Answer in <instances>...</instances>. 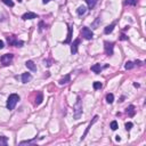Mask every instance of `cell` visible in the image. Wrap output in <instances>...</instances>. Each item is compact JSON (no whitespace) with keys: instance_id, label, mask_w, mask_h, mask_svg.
Listing matches in <instances>:
<instances>
[{"instance_id":"obj_1","label":"cell","mask_w":146,"mask_h":146,"mask_svg":"<svg viewBox=\"0 0 146 146\" xmlns=\"http://www.w3.org/2000/svg\"><path fill=\"white\" fill-rule=\"evenodd\" d=\"M18 101H20V96H18L17 94H12V95H9L8 99H7V108H8L9 111L14 110Z\"/></svg>"},{"instance_id":"obj_2","label":"cell","mask_w":146,"mask_h":146,"mask_svg":"<svg viewBox=\"0 0 146 146\" xmlns=\"http://www.w3.org/2000/svg\"><path fill=\"white\" fill-rule=\"evenodd\" d=\"M74 119H80L81 114H82V101H81V97L78 96L77 97V103L74 104Z\"/></svg>"},{"instance_id":"obj_3","label":"cell","mask_w":146,"mask_h":146,"mask_svg":"<svg viewBox=\"0 0 146 146\" xmlns=\"http://www.w3.org/2000/svg\"><path fill=\"white\" fill-rule=\"evenodd\" d=\"M13 58H14V55L13 54H5L0 57V62L2 63V65L7 66V65H10V64H12Z\"/></svg>"},{"instance_id":"obj_4","label":"cell","mask_w":146,"mask_h":146,"mask_svg":"<svg viewBox=\"0 0 146 146\" xmlns=\"http://www.w3.org/2000/svg\"><path fill=\"white\" fill-rule=\"evenodd\" d=\"M113 48H114V43H113V42L105 41V43H104V49H105V54L107 55V56H111V55H113Z\"/></svg>"},{"instance_id":"obj_5","label":"cell","mask_w":146,"mask_h":146,"mask_svg":"<svg viewBox=\"0 0 146 146\" xmlns=\"http://www.w3.org/2000/svg\"><path fill=\"white\" fill-rule=\"evenodd\" d=\"M81 34H82V37H83L84 39H87V40H90V39L94 37V33H92V31L90 30L89 27H83L82 31H81Z\"/></svg>"},{"instance_id":"obj_6","label":"cell","mask_w":146,"mask_h":146,"mask_svg":"<svg viewBox=\"0 0 146 146\" xmlns=\"http://www.w3.org/2000/svg\"><path fill=\"white\" fill-rule=\"evenodd\" d=\"M7 41L10 46H16V47H22L23 46V41L16 40L15 37H7Z\"/></svg>"},{"instance_id":"obj_7","label":"cell","mask_w":146,"mask_h":146,"mask_svg":"<svg viewBox=\"0 0 146 146\" xmlns=\"http://www.w3.org/2000/svg\"><path fill=\"white\" fill-rule=\"evenodd\" d=\"M37 17H38V15H37L36 13H32V12H27L22 16V18H23L24 21H27V20H34V18H37Z\"/></svg>"},{"instance_id":"obj_8","label":"cell","mask_w":146,"mask_h":146,"mask_svg":"<svg viewBox=\"0 0 146 146\" xmlns=\"http://www.w3.org/2000/svg\"><path fill=\"white\" fill-rule=\"evenodd\" d=\"M97 120H98V115H95V116H94V119H92V121L89 123V125H88V128L86 129V131H84V134L82 135V137H81V140H83L84 138H86V136H87V134H88V131H89V129L91 128V125H94V123H95L96 121H97Z\"/></svg>"},{"instance_id":"obj_9","label":"cell","mask_w":146,"mask_h":146,"mask_svg":"<svg viewBox=\"0 0 146 146\" xmlns=\"http://www.w3.org/2000/svg\"><path fill=\"white\" fill-rule=\"evenodd\" d=\"M79 43H80V39H75L74 42H73L72 46H71V53L72 54H77L78 53V46H79Z\"/></svg>"},{"instance_id":"obj_10","label":"cell","mask_w":146,"mask_h":146,"mask_svg":"<svg viewBox=\"0 0 146 146\" xmlns=\"http://www.w3.org/2000/svg\"><path fill=\"white\" fill-rule=\"evenodd\" d=\"M25 66H26L29 70H31V71H37V65L34 64L33 61H26V62H25Z\"/></svg>"},{"instance_id":"obj_11","label":"cell","mask_w":146,"mask_h":146,"mask_svg":"<svg viewBox=\"0 0 146 146\" xmlns=\"http://www.w3.org/2000/svg\"><path fill=\"white\" fill-rule=\"evenodd\" d=\"M31 79H32V77H31V74L30 73H27V72L22 74V82H23V83H27Z\"/></svg>"},{"instance_id":"obj_12","label":"cell","mask_w":146,"mask_h":146,"mask_svg":"<svg viewBox=\"0 0 146 146\" xmlns=\"http://www.w3.org/2000/svg\"><path fill=\"white\" fill-rule=\"evenodd\" d=\"M42 99H43V94H42L41 91L38 92V95H37L36 97V105H39L42 103Z\"/></svg>"},{"instance_id":"obj_13","label":"cell","mask_w":146,"mask_h":146,"mask_svg":"<svg viewBox=\"0 0 146 146\" xmlns=\"http://www.w3.org/2000/svg\"><path fill=\"white\" fill-rule=\"evenodd\" d=\"M70 80H71V75L70 74H66L64 78H62L60 80V84H65L67 83V82H70Z\"/></svg>"},{"instance_id":"obj_14","label":"cell","mask_w":146,"mask_h":146,"mask_svg":"<svg viewBox=\"0 0 146 146\" xmlns=\"http://www.w3.org/2000/svg\"><path fill=\"white\" fill-rule=\"evenodd\" d=\"M91 71L95 72V73H101V71H102L101 64H95V65H92L91 66Z\"/></svg>"},{"instance_id":"obj_15","label":"cell","mask_w":146,"mask_h":146,"mask_svg":"<svg viewBox=\"0 0 146 146\" xmlns=\"http://www.w3.org/2000/svg\"><path fill=\"white\" fill-rule=\"evenodd\" d=\"M86 12H87V8L84 6H80L79 8L77 9L78 15H83V14H86Z\"/></svg>"},{"instance_id":"obj_16","label":"cell","mask_w":146,"mask_h":146,"mask_svg":"<svg viewBox=\"0 0 146 146\" xmlns=\"http://www.w3.org/2000/svg\"><path fill=\"white\" fill-rule=\"evenodd\" d=\"M113 29H114V24H111V25H107V26L105 27V30H104V32H105V34H110L112 31H113Z\"/></svg>"},{"instance_id":"obj_17","label":"cell","mask_w":146,"mask_h":146,"mask_svg":"<svg viewBox=\"0 0 146 146\" xmlns=\"http://www.w3.org/2000/svg\"><path fill=\"white\" fill-rule=\"evenodd\" d=\"M86 2H87V5H88V7L91 9V8H94V7L96 6L97 0H86Z\"/></svg>"},{"instance_id":"obj_18","label":"cell","mask_w":146,"mask_h":146,"mask_svg":"<svg viewBox=\"0 0 146 146\" xmlns=\"http://www.w3.org/2000/svg\"><path fill=\"white\" fill-rule=\"evenodd\" d=\"M127 113H128L130 116H134V114H135V106L134 105H130V106L127 108Z\"/></svg>"},{"instance_id":"obj_19","label":"cell","mask_w":146,"mask_h":146,"mask_svg":"<svg viewBox=\"0 0 146 146\" xmlns=\"http://www.w3.org/2000/svg\"><path fill=\"white\" fill-rule=\"evenodd\" d=\"M92 87H94V89L95 90H98L103 87V84H102V82H99V81H95V82L92 83Z\"/></svg>"},{"instance_id":"obj_20","label":"cell","mask_w":146,"mask_h":146,"mask_svg":"<svg viewBox=\"0 0 146 146\" xmlns=\"http://www.w3.org/2000/svg\"><path fill=\"white\" fill-rule=\"evenodd\" d=\"M113 101H114L113 94H107V95H106V102H107L108 104H112V103H113Z\"/></svg>"},{"instance_id":"obj_21","label":"cell","mask_w":146,"mask_h":146,"mask_svg":"<svg viewBox=\"0 0 146 146\" xmlns=\"http://www.w3.org/2000/svg\"><path fill=\"white\" fill-rule=\"evenodd\" d=\"M7 142H8L7 137H5V136H0V146H6Z\"/></svg>"},{"instance_id":"obj_22","label":"cell","mask_w":146,"mask_h":146,"mask_svg":"<svg viewBox=\"0 0 146 146\" xmlns=\"http://www.w3.org/2000/svg\"><path fill=\"white\" fill-rule=\"evenodd\" d=\"M71 39H72V27H69V33H67V39H66L65 43H69L70 41H71Z\"/></svg>"},{"instance_id":"obj_23","label":"cell","mask_w":146,"mask_h":146,"mask_svg":"<svg viewBox=\"0 0 146 146\" xmlns=\"http://www.w3.org/2000/svg\"><path fill=\"white\" fill-rule=\"evenodd\" d=\"M125 5H129V6H136V5H137V0H125Z\"/></svg>"},{"instance_id":"obj_24","label":"cell","mask_w":146,"mask_h":146,"mask_svg":"<svg viewBox=\"0 0 146 146\" xmlns=\"http://www.w3.org/2000/svg\"><path fill=\"white\" fill-rule=\"evenodd\" d=\"M134 66H135V64L132 62H127L125 63V70H131Z\"/></svg>"},{"instance_id":"obj_25","label":"cell","mask_w":146,"mask_h":146,"mask_svg":"<svg viewBox=\"0 0 146 146\" xmlns=\"http://www.w3.org/2000/svg\"><path fill=\"white\" fill-rule=\"evenodd\" d=\"M3 3H6L8 7H13L14 6V2H13V0H1Z\"/></svg>"},{"instance_id":"obj_26","label":"cell","mask_w":146,"mask_h":146,"mask_svg":"<svg viewBox=\"0 0 146 146\" xmlns=\"http://www.w3.org/2000/svg\"><path fill=\"white\" fill-rule=\"evenodd\" d=\"M111 129H112V130H116V129H118V122H116V121H112V122H111Z\"/></svg>"},{"instance_id":"obj_27","label":"cell","mask_w":146,"mask_h":146,"mask_svg":"<svg viewBox=\"0 0 146 146\" xmlns=\"http://www.w3.org/2000/svg\"><path fill=\"white\" fill-rule=\"evenodd\" d=\"M132 125H132L131 122H127V123H125V129H127V130L129 131L131 128H132Z\"/></svg>"},{"instance_id":"obj_28","label":"cell","mask_w":146,"mask_h":146,"mask_svg":"<svg viewBox=\"0 0 146 146\" xmlns=\"http://www.w3.org/2000/svg\"><path fill=\"white\" fill-rule=\"evenodd\" d=\"M39 26H40V27H39V31L41 32V31H42V29H43V27H42V26H43V23H42V22H40V24H39Z\"/></svg>"},{"instance_id":"obj_29","label":"cell","mask_w":146,"mask_h":146,"mask_svg":"<svg viewBox=\"0 0 146 146\" xmlns=\"http://www.w3.org/2000/svg\"><path fill=\"white\" fill-rule=\"evenodd\" d=\"M3 46H5V45H3V41H1V40H0V49H2Z\"/></svg>"},{"instance_id":"obj_30","label":"cell","mask_w":146,"mask_h":146,"mask_svg":"<svg viewBox=\"0 0 146 146\" xmlns=\"http://www.w3.org/2000/svg\"><path fill=\"white\" fill-rule=\"evenodd\" d=\"M121 39H122V40H125V39H127V37H125V34H122V36H121Z\"/></svg>"},{"instance_id":"obj_31","label":"cell","mask_w":146,"mask_h":146,"mask_svg":"<svg viewBox=\"0 0 146 146\" xmlns=\"http://www.w3.org/2000/svg\"><path fill=\"white\" fill-rule=\"evenodd\" d=\"M115 139H116V142H120V140H121V138H120V136H116Z\"/></svg>"},{"instance_id":"obj_32","label":"cell","mask_w":146,"mask_h":146,"mask_svg":"<svg viewBox=\"0 0 146 146\" xmlns=\"http://www.w3.org/2000/svg\"><path fill=\"white\" fill-rule=\"evenodd\" d=\"M49 1H50V0H42V2H43V3H48Z\"/></svg>"},{"instance_id":"obj_33","label":"cell","mask_w":146,"mask_h":146,"mask_svg":"<svg viewBox=\"0 0 146 146\" xmlns=\"http://www.w3.org/2000/svg\"><path fill=\"white\" fill-rule=\"evenodd\" d=\"M134 86L136 87V88H138V87H139V84H138V83H134Z\"/></svg>"},{"instance_id":"obj_34","label":"cell","mask_w":146,"mask_h":146,"mask_svg":"<svg viewBox=\"0 0 146 146\" xmlns=\"http://www.w3.org/2000/svg\"><path fill=\"white\" fill-rule=\"evenodd\" d=\"M17 1H18V2H22V0H17Z\"/></svg>"}]
</instances>
